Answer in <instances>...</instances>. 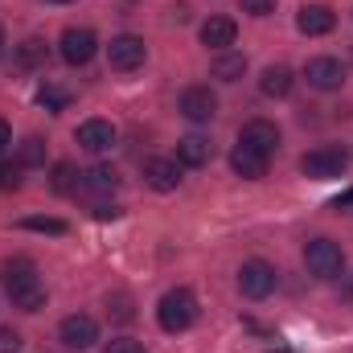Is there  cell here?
I'll use <instances>...</instances> for the list:
<instances>
[{"label":"cell","mask_w":353,"mask_h":353,"mask_svg":"<svg viewBox=\"0 0 353 353\" xmlns=\"http://www.w3.org/2000/svg\"><path fill=\"white\" fill-rule=\"evenodd\" d=\"M0 283L12 300V308H21V312H41L46 308V283H41L33 259H8L0 267Z\"/></svg>","instance_id":"6da1fadb"},{"label":"cell","mask_w":353,"mask_h":353,"mask_svg":"<svg viewBox=\"0 0 353 353\" xmlns=\"http://www.w3.org/2000/svg\"><path fill=\"white\" fill-rule=\"evenodd\" d=\"M157 321H161L165 333H185V329L197 321V296H193L189 288H173V292H165L161 304H157Z\"/></svg>","instance_id":"7a4b0ae2"},{"label":"cell","mask_w":353,"mask_h":353,"mask_svg":"<svg viewBox=\"0 0 353 353\" xmlns=\"http://www.w3.org/2000/svg\"><path fill=\"white\" fill-rule=\"evenodd\" d=\"M345 169H350V148H341V144H321V148L300 157V173L308 181H333Z\"/></svg>","instance_id":"3957f363"},{"label":"cell","mask_w":353,"mask_h":353,"mask_svg":"<svg viewBox=\"0 0 353 353\" xmlns=\"http://www.w3.org/2000/svg\"><path fill=\"white\" fill-rule=\"evenodd\" d=\"M304 263L316 279H337V275H345V251L333 239H312V243H304Z\"/></svg>","instance_id":"277c9868"},{"label":"cell","mask_w":353,"mask_h":353,"mask_svg":"<svg viewBox=\"0 0 353 353\" xmlns=\"http://www.w3.org/2000/svg\"><path fill=\"white\" fill-rule=\"evenodd\" d=\"M239 292L247 300H267L275 292V267L267 263V259H247V263L239 267Z\"/></svg>","instance_id":"5b68a950"},{"label":"cell","mask_w":353,"mask_h":353,"mask_svg":"<svg viewBox=\"0 0 353 353\" xmlns=\"http://www.w3.org/2000/svg\"><path fill=\"white\" fill-rule=\"evenodd\" d=\"M144 58H148V46H144V37H136V33H119V37H111V46H107V62H111V70H119V74L144 66Z\"/></svg>","instance_id":"8992f818"},{"label":"cell","mask_w":353,"mask_h":353,"mask_svg":"<svg viewBox=\"0 0 353 353\" xmlns=\"http://www.w3.org/2000/svg\"><path fill=\"white\" fill-rule=\"evenodd\" d=\"M58 337H62V345L66 350H90L94 341H99V321L87 316V312H70L66 321H62V329H58Z\"/></svg>","instance_id":"52a82bcc"},{"label":"cell","mask_w":353,"mask_h":353,"mask_svg":"<svg viewBox=\"0 0 353 353\" xmlns=\"http://www.w3.org/2000/svg\"><path fill=\"white\" fill-rule=\"evenodd\" d=\"M181 115L193 119V123H210L218 115V94L210 87H185V94H181Z\"/></svg>","instance_id":"ba28073f"},{"label":"cell","mask_w":353,"mask_h":353,"mask_svg":"<svg viewBox=\"0 0 353 353\" xmlns=\"http://www.w3.org/2000/svg\"><path fill=\"white\" fill-rule=\"evenodd\" d=\"M94 54H99V37L90 29H66L62 33V58L70 66H87Z\"/></svg>","instance_id":"9c48e42d"},{"label":"cell","mask_w":353,"mask_h":353,"mask_svg":"<svg viewBox=\"0 0 353 353\" xmlns=\"http://www.w3.org/2000/svg\"><path fill=\"white\" fill-rule=\"evenodd\" d=\"M304 79H308V87H316V90H341L345 66H341L337 58H312V62L304 66Z\"/></svg>","instance_id":"30bf717a"},{"label":"cell","mask_w":353,"mask_h":353,"mask_svg":"<svg viewBox=\"0 0 353 353\" xmlns=\"http://www.w3.org/2000/svg\"><path fill=\"white\" fill-rule=\"evenodd\" d=\"M267 165H271V157L267 152H259V148H251V144H234V152H230V169L243 176V181H259V176H267Z\"/></svg>","instance_id":"8fae6325"},{"label":"cell","mask_w":353,"mask_h":353,"mask_svg":"<svg viewBox=\"0 0 353 353\" xmlns=\"http://www.w3.org/2000/svg\"><path fill=\"white\" fill-rule=\"evenodd\" d=\"M144 181H148L157 193H173L176 185H181V161H169V157L144 161Z\"/></svg>","instance_id":"7c38bea8"},{"label":"cell","mask_w":353,"mask_h":353,"mask_svg":"<svg viewBox=\"0 0 353 353\" xmlns=\"http://www.w3.org/2000/svg\"><path fill=\"white\" fill-rule=\"evenodd\" d=\"M234 37H239V25H234L230 17H210V21L201 25V46H205V50H214V54L230 50V46H234Z\"/></svg>","instance_id":"4fadbf2b"},{"label":"cell","mask_w":353,"mask_h":353,"mask_svg":"<svg viewBox=\"0 0 353 353\" xmlns=\"http://www.w3.org/2000/svg\"><path fill=\"white\" fill-rule=\"evenodd\" d=\"M239 140L271 157V152L279 148V128H275L271 119H247V123H243V132H239Z\"/></svg>","instance_id":"5bb4252c"},{"label":"cell","mask_w":353,"mask_h":353,"mask_svg":"<svg viewBox=\"0 0 353 353\" xmlns=\"http://www.w3.org/2000/svg\"><path fill=\"white\" fill-rule=\"evenodd\" d=\"M296 25H300V33H308V37H325V33H333L337 17H333L329 4H304L300 17H296Z\"/></svg>","instance_id":"9a60e30c"},{"label":"cell","mask_w":353,"mask_h":353,"mask_svg":"<svg viewBox=\"0 0 353 353\" xmlns=\"http://www.w3.org/2000/svg\"><path fill=\"white\" fill-rule=\"evenodd\" d=\"M79 144L87 152H107L115 144V128L107 119H87V123H79Z\"/></svg>","instance_id":"2e32d148"},{"label":"cell","mask_w":353,"mask_h":353,"mask_svg":"<svg viewBox=\"0 0 353 353\" xmlns=\"http://www.w3.org/2000/svg\"><path fill=\"white\" fill-rule=\"evenodd\" d=\"M210 157H214V144H210L205 136H185V140H176V161H181L185 169H201V165H210Z\"/></svg>","instance_id":"e0dca14e"},{"label":"cell","mask_w":353,"mask_h":353,"mask_svg":"<svg viewBox=\"0 0 353 353\" xmlns=\"http://www.w3.org/2000/svg\"><path fill=\"white\" fill-rule=\"evenodd\" d=\"M292 87H296V74L288 66H267L263 79H259V90H263L267 99H288Z\"/></svg>","instance_id":"ac0fdd59"},{"label":"cell","mask_w":353,"mask_h":353,"mask_svg":"<svg viewBox=\"0 0 353 353\" xmlns=\"http://www.w3.org/2000/svg\"><path fill=\"white\" fill-rule=\"evenodd\" d=\"M115 185H119V173L111 165H94L79 176V193H111Z\"/></svg>","instance_id":"d6986e66"},{"label":"cell","mask_w":353,"mask_h":353,"mask_svg":"<svg viewBox=\"0 0 353 353\" xmlns=\"http://www.w3.org/2000/svg\"><path fill=\"white\" fill-rule=\"evenodd\" d=\"M46 58H50V50H46V41L41 37H25L21 46H17V66L21 70H33V66H46Z\"/></svg>","instance_id":"ffe728a7"},{"label":"cell","mask_w":353,"mask_h":353,"mask_svg":"<svg viewBox=\"0 0 353 353\" xmlns=\"http://www.w3.org/2000/svg\"><path fill=\"white\" fill-rule=\"evenodd\" d=\"M243 74H247V58H243V54L222 50V54L214 58V79H222V83H239Z\"/></svg>","instance_id":"44dd1931"},{"label":"cell","mask_w":353,"mask_h":353,"mask_svg":"<svg viewBox=\"0 0 353 353\" xmlns=\"http://www.w3.org/2000/svg\"><path fill=\"white\" fill-rule=\"evenodd\" d=\"M79 176L74 173V165H54V189L58 193H79Z\"/></svg>","instance_id":"7402d4cb"},{"label":"cell","mask_w":353,"mask_h":353,"mask_svg":"<svg viewBox=\"0 0 353 353\" xmlns=\"http://www.w3.org/2000/svg\"><path fill=\"white\" fill-rule=\"evenodd\" d=\"M37 103H41L46 111H62V107L70 103V94H66L62 87H50V83H46V87L37 90Z\"/></svg>","instance_id":"603a6c76"},{"label":"cell","mask_w":353,"mask_h":353,"mask_svg":"<svg viewBox=\"0 0 353 353\" xmlns=\"http://www.w3.org/2000/svg\"><path fill=\"white\" fill-rule=\"evenodd\" d=\"M21 226L25 230H37V234H66V222L62 218H25Z\"/></svg>","instance_id":"cb8c5ba5"},{"label":"cell","mask_w":353,"mask_h":353,"mask_svg":"<svg viewBox=\"0 0 353 353\" xmlns=\"http://www.w3.org/2000/svg\"><path fill=\"white\" fill-rule=\"evenodd\" d=\"M41 161H46V144L37 136L21 140V165H41Z\"/></svg>","instance_id":"d4e9b609"},{"label":"cell","mask_w":353,"mask_h":353,"mask_svg":"<svg viewBox=\"0 0 353 353\" xmlns=\"http://www.w3.org/2000/svg\"><path fill=\"white\" fill-rule=\"evenodd\" d=\"M107 312H111V316H115L119 325H128V321L136 316V312H132V300H128V296H115V300H107Z\"/></svg>","instance_id":"484cf974"},{"label":"cell","mask_w":353,"mask_h":353,"mask_svg":"<svg viewBox=\"0 0 353 353\" xmlns=\"http://www.w3.org/2000/svg\"><path fill=\"white\" fill-rule=\"evenodd\" d=\"M21 345H25V341H21V333H17L12 325L0 329V353H21Z\"/></svg>","instance_id":"4316f807"},{"label":"cell","mask_w":353,"mask_h":353,"mask_svg":"<svg viewBox=\"0 0 353 353\" xmlns=\"http://www.w3.org/2000/svg\"><path fill=\"white\" fill-rule=\"evenodd\" d=\"M103 353H144V345L132 341V337H115V341H107V350Z\"/></svg>","instance_id":"83f0119b"},{"label":"cell","mask_w":353,"mask_h":353,"mask_svg":"<svg viewBox=\"0 0 353 353\" xmlns=\"http://www.w3.org/2000/svg\"><path fill=\"white\" fill-rule=\"evenodd\" d=\"M243 8H247L251 17H271V12H275V0H243Z\"/></svg>","instance_id":"f1b7e54d"},{"label":"cell","mask_w":353,"mask_h":353,"mask_svg":"<svg viewBox=\"0 0 353 353\" xmlns=\"http://www.w3.org/2000/svg\"><path fill=\"white\" fill-rule=\"evenodd\" d=\"M21 176H17V165H0V189H17Z\"/></svg>","instance_id":"f546056e"},{"label":"cell","mask_w":353,"mask_h":353,"mask_svg":"<svg viewBox=\"0 0 353 353\" xmlns=\"http://www.w3.org/2000/svg\"><path fill=\"white\" fill-rule=\"evenodd\" d=\"M353 205V189H345L341 197H333V210H350Z\"/></svg>","instance_id":"4dcf8cb0"},{"label":"cell","mask_w":353,"mask_h":353,"mask_svg":"<svg viewBox=\"0 0 353 353\" xmlns=\"http://www.w3.org/2000/svg\"><path fill=\"white\" fill-rule=\"evenodd\" d=\"M94 218H119V205H94Z\"/></svg>","instance_id":"1f68e13d"},{"label":"cell","mask_w":353,"mask_h":353,"mask_svg":"<svg viewBox=\"0 0 353 353\" xmlns=\"http://www.w3.org/2000/svg\"><path fill=\"white\" fill-rule=\"evenodd\" d=\"M8 144H12V128H8V123H4V119H0V152H4V148H8Z\"/></svg>","instance_id":"d6a6232c"},{"label":"cell","mask_w":353,"mask_h":353,"mask_svg":"<svg viewBox=\"0 0 353 353\" xmlns=\"http://www.w3.org/2000/svg\"><path fill=\"white\" fill-rule=\"evenodd\" d=\"M0 50H4V29H0Z\"/></svg>","instance_id":"836d02e7"},{"label":"cell","mask_w":353,"mask_h":353,"mask_svg":"<svg viewBox=\"0 0 353 353\" xmlns=\"http://www.w3.org/2000/svg\"><path fill=\"white\" fill-rule=\"evenodd\" d=\"M271 353H292V350H271Z\"/></svg>","instance_id":"e575fe53"},{"label":"cell","mask_w":353,"mask_h":353,"mask_svg":"<svg viewBox=\"0 0 353 353\" xmlns=\"http://www.w3.org/2000/svg\"><path fill=\"white\" fill-rule=\"evenodd\" d=\"M58 4H70V0H58Z\"/></svg>","instance_id":"d590c367"}]
</instances>
